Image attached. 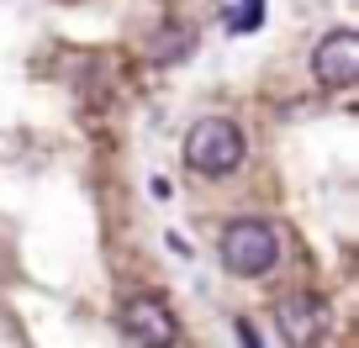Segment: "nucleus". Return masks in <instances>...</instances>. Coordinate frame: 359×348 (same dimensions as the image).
I'll use <instances>...</instances> for the list:
<instances>
[{
    "label": "nucleus",
    "mask_w": 359,
    "mask_h": 348,
    "mask_svg": "<svg viewBox=\"0 0 359 348\" xmlns=\"http://www.w3.org/2000/svg\"><path fill=\"white\" fill-rule=\"evenodd\" d=\"M280 258V232L264 216H238L222 227V270L238 280H259V274L275 270Z\"/></svg>",
    "instance_id": "1"
},
{
    "label": "nucleus",
    "mask_w": 359,
    "mask_h": 348,
    "mask_svg": "<svg viewBox=\"0 0 359 348\" xmlns=\"http://www.w3.org/2000/svg\"><path fill=\"white\" fill-rule=\"evenodd\" d=\"M248 6H259V0H248Z\"/></svg>",
    "instance_id": "7"
},
{
    "label": "nucleus",
    "mask_w": 359,
    "mask_h": 348,
    "mask_svg": "<svg viewBox=\"0 0 359 348\" xmlns=\"http://www.w3.org/2000/svg\"><path fill=\"white\" fill-rule=\"evenodd\" d=\"M275 327L285 333L291 348H317V337L327 333V301L323 295H306V291L280 295L275 301Z\"/></svg>",
    "instance_id": "5"
},
{
    "label": "nucleus",
    "mask_w": 359,
    "mask_h": 348,
    "mask_svg": "<svg viewBox=\"0 0 359 348\" xmlns=\"http://www.w3.org/2000/svg\"><path fill=\"white\" fill-rule=\"evenodd\" d=\"M248 143H243V127L227 122V116H201V122L185 132V164L206 180H222L243 164Z\"/></svg>",
    "instance_id": "2"
},
{
    "label": "nucleus",
    "mask_w": 359,
    "mask_h": 348,
    "mask_svg": "<svg viewBox=\"0 0 359 348\" xmlns=\"http://www.w3.org/2000/svg\"><path fill=\"white\" fill-rule=\"evenodd\" d=\"M122 333L133 337L137 348H175L180 343L175 312H169L164 301H154V295H133V301L122 306Z\"/></svg>",
    "instance_id": "4"
},
{
    "label": "nucleus",
    "mask_w": 359,
    "mask_h": 348,
    "mask_svg": "<svg viewBox=\"0 0 359 348\" xmlns=\"http://www.w3.org/2000/svg\"><path fill=\"white\" fill-rule=\"evenodd\" d=\"M185 48H196V37H191V32H185V27H169V32H164V37H158V43H154V48H148V53H154V58H158V64H175V58H180V53H185Z\"/></svg>",
    "instance_id": "6"
},
{
    "label": "nucleus",
    "mask_w": 359,
    "mask_h": 348,
    "mask_svg": "<svg viewBox=\"0 0 359 348\" xmlns=\"http://www.w3.org/2000/svg\"><path fill=\"white\" fill-rule=\"evenodd\" d=\"M312 79L323 90H348L359 79V32H348V27L327 32L312 53Z\"/></svg>",
    "instance_id": "3"
}]
</instances>
